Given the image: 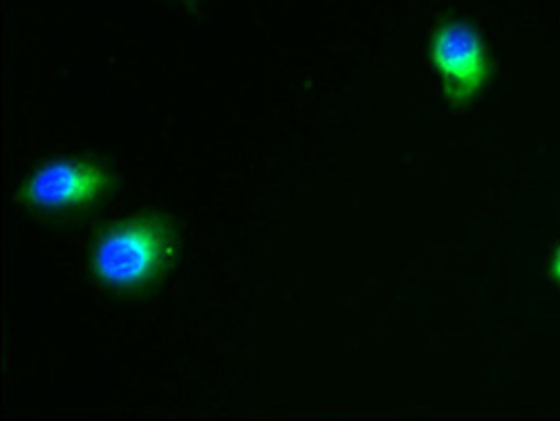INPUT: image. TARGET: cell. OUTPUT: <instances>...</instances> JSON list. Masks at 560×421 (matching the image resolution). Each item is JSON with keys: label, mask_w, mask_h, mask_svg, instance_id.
Masks as SVG:
<instances>
[{"label": "cell", "mask_w": 560, "mask_h": 421, "mask_svg": "<svg viewBox=\"0 0 560 421\" xmlns=\"http://www.w3.org/2000/svg\"><path fill=\"white\" fill-rule=\"evenodd\" d=\"M177 229L160 213H142L108 229L92 252V273L108 290L155 285L175 252Z\"/></svg>", "instance_id": "1"}, {"label": "cell", "mask_w": 560, "mask_h": 421, "mask_svg": "<svg viewBox=\"0 0 560 421\" xmlns=\"http://www.w3.org/2000/svg\"><path fill=\"white\" fill-rule=\"evenodd\" d=\"M551 269H553V276H556V280L560 283V252L556 254V258H553V265H551Z\"/></svg>", "instance_id": "4"}, {"label": "cell", "mask_w": 560, "mask_h": 421, "mask_svg": "<svg viewBox=\"0 0 560 421\" xmlns=\"http://www.w3.org/2000/svg\"><path fill=\"white\" fill-rule=\"evenodd\" d=\"M429 55L448 104L469 106L489 79V55L482 36L464 21L442 23L431 36Z\"/></svg>", "instance_id": "2"}, {"label": "cell", "mask_w": 560, "mask_h": 421, "mask_svg": "<svg viewBox=\"0 0 560 421\" xmlns=\"http://www.w3.org/2000/svg\"><path fill=\"white\" fill-rule=\"evenodd\" d=\"M110 182L113 173L104 162L88 157L59 160L38 168L21 198L34 211H74L102 200Z\"/></svg>", "instance_id": "3"}]
</instances>
